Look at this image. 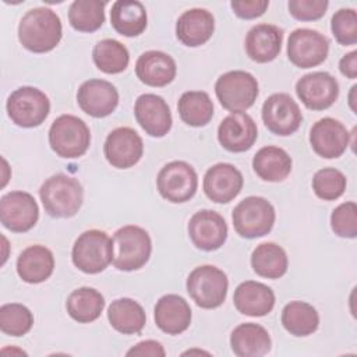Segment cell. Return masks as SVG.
<instances>
[{
    "label": "cell",
    "mask_w": 357,
    "mask_h": 357,
    "mask_svg": "<svg viewBox=\"0 0 357 357\" xmlns=\"http://www.w3.org/2000/svg\"><path fill=\"white\" fill-rule=\"evenodd\" d=\"M63 26L60 17L47 7L28 10L18 25V40L29 52L46 53L61 40Z\"/></svg>",
    "instance_id": "cell-1"
},
{
    "label": "cell",
    "mask_w": 357,
    "mask_h": 357,
    "mask_svg": "<svg viewBox=\"0 0 357 357\" xmlns=\"http://www.w3.org/2000/svg\"><path fill=\"white\" fill-rule=\"evenodd\" d=\"M39 197L47 215L71 218L78 213L82 205L84 190L77 178L59 173L40 185Z\"/></svg>",
    "instance_id": "cell-2"
},
{
    "label": "cell",
    "mask_w": 357,
    "mask_h": 357,
    "mask_svg": "<svg viewBox=\"0 0 357 357\" xmlns=\"http://www.w3.org/2000/svg\"><path fill=\"white\" fill-rule=\"evenodd\" d=\"M152 251L148 231L135 225L120 227L113 236V265L119 271H137L142 268Z\"/></svg>",
    "instance_id": "cell-3"
},
{
    "label": "cell",
    "mask_w": 357,
    "mask_h": 357,
    "mask_svg": "<svg viewBox=\"0 0 357 357\" xmlns=\"http://www.w3.org/2000/svg\"><path fill=\"white\" fill-rule=\"evenodd\" d=\"M71 258L84 273H99L113 262V238L98 229L86 230L75 240Z\"/></svg>",
    "instance_id": "cell-4"
},
{
    "label": "cell",
    "mask_w": 357,
    "mask_h": 357,
    "mask_svg": "<svg viewBox=\"0 0 357 357\" xmlns=\"http://www.w3.org/2000/svg\"><path fill=\"white\" fill-rule=\"evenodd\" d=\"M49 144L57 156L75 159L88 151L91 131L79 117L61 114L50 126Z\"/></svg>",
    "instance_id": "cell-5"
},
{
    "label": "cell",
    "mask_w": 357,
    "mask_h": 357,
    "mask_svg": "<svg viewBox=\"0 0 357 357\" xmlns=\"http://www.w3.org/2000/svg\"><path fill=\"white\" fill-rule=\"evenodd\" d=\"M275 208L262 197H247L240 201L231 213L234 230L240 237L257 238L266 236L275 223Z\"/></svg>",
    "instance_id": "cell-6"
},
{
    "label": "cell",
    "mask_w": 357,
    "mask_h": 357,
    "mask_svg": "<svg viewBox=\"0 0 357 357\" xmlns=\"http://www.w3.org/2000/svg\"><path fill=\"white\" fill-rule=\"evenodd\" d=\"M185 286L198 307L212 310L226 300L229 280L222 269L213 265H201L190 272Z\"/></svg>",
    "instance_id": "cell-7"
},
{
    "label": "cell",
    "mask_w": 357,
    "mask_h": 357,
    "mask_svg": "<svg viewBox=\"0 0 357 357\" xmlns=\"http://www.w3.org/2000/svg\"><path fill=\"white\" fill-rule=\"evenodd\" d=\"M257 78L243 70L227 71L222 74L215 84V93L220 105L231 112H244L250 109L258 96Z\"/></svg>",
    "instance_id": "cell-8"
},
{
    "label": "cell",
    "mask_w": 357,
    "mask_h": 357,
    "mask_svg": "<svg viewBox=\"0 0 357 357\" xmlns=\"http://www.w3.org/2000/svg\"><path fill=\"white\" fill-rule=\"evenodd\" d=\"M6 107L14 124L32 128L46 120L50 112V100L45 92L35 86H21L10 93Z\"/></svg>",
    "instance_id": "cell-9"
},
{
    "label": "cell",
    "mask_w": 357,
    "mask_h": 357,
    "mask_svg": "<svg viewBox=\"0 0 357 357\" xmlns=\"http://www.w3.org/2000/svg\"><path fill=\"white\" fill-rule=\"evenodd\" d=\"M156 185L165 199L173 204H181L191 199L197 192L198 176L190 163L173 160L159 170Z\"/></svg>",
    "instance_id": "cell-10"
},
{
    "label": "cell",
    "mask_w": 357,
    "mask_h": 357,
    "mask_svg": "<svg viewBox=\"0 0 357 357\" xmlns=\"http://www.w3.org/2000/svg\"><path fill=\"white\" fill-rule=\"evenodd\" d=\"M329 42L321 32L310 28L293 31L287 40V57L298 68H311L328 57Z\"/></svg>",
    "instance_id": "cell-11"
},
{
    "label": "cell",
    "mask_w": 357,
    "mask_h": 357,
    "mask_svg": "<svg viewBox=\"0 0 357 357\" xmlns=\"http://www.w3.org/2000/svg\"><path fill=\"white\" fill-rule=\"evenodd\" d=\"M261 116L265 127L280 137L296 132L303 121L298 105L284 92L271 95L262 105Z\"/></svg>",
    "instance_id": "cell-12"
},
{
    "label": "cell",
    "mask_w": 357,
    "mask_h": 357,
    "mask_svg": "<svg viewBox=\"0 0 357 357\" xmlns=\"http://www.w3.org/2000/svg\"><path fill=\"white\" fill-rule=\"evenodd\" d=\"M39 219V208L35 198L25 191H11L0 199L1 225L14 233L31 230Z\"/></svg>",
    "instance_id": "cell-13"
},
{
    "label": "cell",
    "mask_w": 357,
    "mask_h": 357,
    "mask_svg": "<svg viewBox=\"0 0 357 357\" xmlns=\"http://www.w3.org/2000/svg\"><path fill=\"white\" fill-rule=\"evenodd\" d=\"M296 93L303 105L311 110L331 107L339 96V84L326 71H314L303 75L296 84Z\"/></svg>",
    "instance_id": "cell-14"
},
{
    "label": "cell",
    "mask_w": 357,
    "mask_h": 357,
    "mask_svg": "<svg viewBox=\"0 0 357 357\" xmlns=\"http://www.w3.org/2000/svg\"><path fill=\"white\" fill-rule=\"evenodd\" d=\"M103 153L113 167L128 169L137 165L142 158L144 142L135 130L119 127L106 137Z\"/></svg>",
    "instance_id": "cell-15"
},
{
    "label": "cell",
    "mask_w": 357,
    "mask_h": 357,
    "mask_svg": "<svg viewBox=\"0 0 357 357\" xmlns=\"http://www.w3.org/2000/svg\"><path fill=\"white\" fill-rule=\"evenodd\" d=\"M188 236L202 251L219 250L227 238V225L223 216L211 209L195 212L188 222Z\"/></svg>",
    "instance_id": "cell-16"
},
{
    "label": "cell",
    "mask_w": 357,
    "mask_h": 357,
    "mask_svg": "<svg viewBox=\"0 0 357 357\" xmlns=\"http://www.w3.org/2000/svg\"><path fill=\"white\" fill-rule=\"evenodd\" d=\"M310 144L314 152L325 159H335L344 153L350 144L347 128L332 117H324L310 130Z\"/></svg>",
    "instance_id": "cell-17"
},
{
    "label": "cell",
    "mask_w": 357,
    "mask_h": 357,
    "mask_svg": "<svg viewBox=\"0 0 357 357\" xmlns=\"http://www.w3.org/2000/svg\"><path fill=\"white\" fill-rule=\"evenodd\" d=\"M134 114L141 128L151 137L162 138L172 128V113L166 100L155 93H144L137 98Z\"/></svg>",
    "instance_id": "cell-18"
},
{
    "label": "cell",
    "mask_w": 357,
    "mask_h": 357,
    "mask_svg": "<svg viewBox=\"0 0 357 357\" xmlns=\"http://www.w3.org/2000/svg\"><path fill=\"white\" fill-rule=\"evenodd\" d=\"M77 102L84 113L100 119L114 112L119 105V92L109 81L88 79L78 88Z\"/></svg>",
    "instance_id": "cell-19"
},
{
    "label": "cell",
    "mask_w": 357,
    "mask_h": 357,
    "mask_svg": "<svg viewBox=\"0 0 357 357\" xmlns=\"http://www.w3.org/2000/svg\"><path fill=\"white\" fill-rule=\"evenodd\" d=\"M243 184L241 172L230 163H216L204 176V192L216 204H227L234 199Z\"/></svg>",
    "instance_id": "cell-20"
},
{
    "label": "cell",
    "mask_w": 357,
    "mask_h": 357,
    "mask_svg": "<svg viewBox=\"0 0 357 357\" xmlns=\"http://www.w3.org/2000/svg\"><path fill=\"white\" fill-rule=\"evenodd\" d=\"M258 130L251 116L243 112L226 116L218 128V139L229 152H245L257 141Z\"/></svg>",
    "instance_id": "cell-21"
},
{
    "label": "cell",
    "mask_w": 357,
    "mask_h": 357,
    "mask_svg": "<svg viewBox=\"0 0 357 357\" xmlns=\"http://www.w3.org/2000/svg\"><path fill=\"white\" fill-rule=\"evenodd\" d=\"M283 31L271 24L254 25L245 36V53L257 63H269L275 60L282 49Z\"/></svg>",
    "instance_id": "cell-22"
},
{
    "label": "cell",
    "mask_w": 357,
    "mask_h": 357,
    "mask_svg": "<svg viewBox=\"0 0 357 357\" xmlns=\"http://www.w3.org/2000/svg\"><path fill=\"white\" fill-rule=\"evenodd\" d=\"M156 326L167 335H180L191 324V308L185 298L177 294L160 297L153 310Z\"/></svg>",
    "instance_id": "cell-23"
},
{
    "label": "cell",
    "mask_w": 357,
    "mask_h": 357,
    "mask_svg": "<svg viewBox=\"0 0 357 357\" xmlns=\"http://www.w3.org/2000/svg\"><path fill=\"white\" fill-rule=\"evenodd\" d=\"M215 31V18L205 8H191L184 11L176 22L177 39L190 47L206 43Z\"/></svg>",
    "instance_id": "cell-24"
},
{
    "label": "cell",
    "mask_w": 357,
    "mask_h": 357,
    "mask_svg": "<svg viewBox=\"0 0 357 357\" xmlns=\"http://www.w3.org/2000/svg\"><path fill=\"white\" fill-rule=\"evenodd\" d=\"M174 59L160 50L144 52L135 63V74L141 82L149 86H166L176 78Z\"/></svg>",
    "instance_id": "cell-25"
},
{
    "label": "cell",
    "mask_w": 357,
    "mask_h": 357,
    "mask_svg": "<svg viewBox=\"0 0 357 357\" xmlns=\"http://www.w3.org/2000/svg\"><path fill=\"white\" fill-rule=\"evenodd\" d=\"M233 303L243 315L264 317L269 314L275 305V293L269 286L261 282L245 280L236 287Z\"/></svg>",
    "instance_id": "cell-26"
},
{
    "label": "cell",
    "mask_w": 357,
    "mask_h": 357,
    "mask_svg": "<svg viewBox=\"0 0 357 357\" xmlns=\"http://www.w3.org/2000/svg\"><path fill=\"white\" fill-rule=\"evenodd\" d=\"M54 269L53 252L45 245H29L17 258L18 276L31 284L49 279Z\"/></svg>",
    "instance_id": "cell-27"
},
{
    "label": "cell",
    "mask_w": 357,
    "mask_h": 357,
    "mask_svg": "<svg viewBox=\"0 0 357 357\" xmlns=\"http://www.w3.org/2000/svg\"><path fill=\"white\" fill-rule=\"evenodd\" d=\"M230 346L238 357H261L269 353L272 342L268 331L259 324L245 322L236 326L230 335Z\"/></svg>",
    "instance_id": "cell-28"
},
{
    "label": "cell",
    "mask_w": 357,
    "mask_h": 357,
    "mask_svg": "<svg viewBox=\"0 0 357 357\" xmlns=\"http://www.w3.org/2000/svg\"><path fill=\"white\" fill-rule=\"evenodd\" d=\"M146 10L137 0H117L110 10L112 26L123 36L132 38L141 35L146 28Z\"/></svg>",
    "instance_id": "cell-29"
},
{
    "label": "cell",
    "mask_w": 357,
    "mask_h": 357,
    "mask_svg": "<svg viewBox=\"0 0 357 357\" xmlns=\"http://www.w3.org/2000/svg\"><path fill=\"white\" fill-rule=\"evenodd\" d=\"M291 158L279 146H264L252 159V169L264 181H283L291 172Z\"/></svg>",
    "instance_id": "cell-30"
},
{
    "label": "cell",
    "mask_w": 357,
    "mask_h": 357,
    "mask_svg": "<svg viewBox=\"0 0 357 357\" xmlns=\"http://www.w3.org/2000/svg\"><path fill=\"white\" fill-rule=\"evenodd\" d=\"M107 319L117 332L123 335H134L142 331L146 315L139 303L132 298L123 297L112 301L107 308Z\"/></svg>",
    "instance_id": "cell-31"
},
{
    "label": "cell",
    "mask_w": 357,
    "mask_h": 357,
    "mask_svg": "<svg viewBox=\"0 0 357 357\" xmlns=\"http://www.w3.org/2000/svg\"><path fill=\"white\" fill-rule=\"evenodd\" d=\"M287 254L275 243H262L251 254V266L262 278L279 279L287 272Z\"/></svg>",
    "instance_id": "cell-32"
},
{
    "label": "cell",
    "mask_w": 357,
    "mask_h": 357,
    "mask_svg": "<svg viewBox=\"0 0 357 357\" xmlns=\"http://www.w3.org/2000/svg\"><path fill=\"white\" fill-rule=\"evenodd\" d=\"M66 307L68 315L74 321L79 324H89L100 317L105 308V298L92 287H79L70 293Z\"/></svg>",
    "instance_id": "cell-33"
},
{
    "label": "cell",
    "mask_w": 357,
    "mask_h": 357,
    "mask_svg": "<svg viewBox=\"0 0 357 357\" xmlns=\"http://www.w3.org/2000/svg\"><path fill=\"white\" fill-rule=\"evenodd\" d=\"M282 325L293 336H308L318 329L319 315L305 301H290L282 310Z\"/></svg>",
    "instance_id": "cell-34"
},
{
    "label": "cell",
    "mask_w": 357,
    "mask_h": 357,
    "mask_svg": "<svg viewBox=\"0 0 357 357\" xmlns=\"http://www.w3.org/2000/svg\"><path fill=\"white\" fill-rule=\"evenodd\" d=\"M180 119L191 127L206 126L213 116V103L204 91H187L177 103Z\"/></svg>",
    "instance_id": "cell-35"
},
{
    "label": "cell",
    "mask_w": 357,
    "mask_h": 357,
    "mask_svg": "<svg viewBox=\"0 0 357 357\" xmlns=\"http://www.w3.org/2000/svg\"><path fill=\"white\" fill-rule=\"evenodd\" d=\"M95 66L106 74H119L128 67L130 54L127 47L116 39H102L92 50Z\"/></svg>",
    "instance_id": "cell-36"
},
{
    "label": "cell",
    "mask_w": 357,
    "mask_h": 357,
    "mask_svg": "<svg viewBox=\"0 0 357 357\" xmlns=\"http://www.w3.org/2000/svg\"><path fill=\"white\" fill-rule=\"evenodd\" d=\"M105 1L75 0L68 10V21L75 31L93 32L105 22Z\"/></svg>",
    "instance_id": "cell-37"
},
{
    "label": "cell",
    "mask_w": 357,
    "mask_h": 357,
    "mask_svg": "<svg viewBox=\"0 0 357 357\" xmlns=\"http://www.w3.org/2000/svg\"><path fill=\"white\" fill-rule=\"evenodd\" d=\"M33 315L28 307L18 303H8L0 307V329L10 336H22L31 331Z\"/></svg>",
    "instance_id": "cell-38"
},
{
    "label": "cell",
    "mask_w": 357,
    "mask_h": 357,
    "mask_svg": "<svg viewBox=\"0 0 357 357\" xmlns=\"http://www.w3.org/2000/svg\"><path fill=\"white\" fill-rule=\"evenodd\" d=\"M346 176L335 167H324L312 177V190L324 201H333L343 195L346 190Z\"/></svg>",
    "instance_id": "cell-39"
},
{
    "label": "cell",
    "mask_w": 357,
    "mask_h": 357,
    "mask_svg": "<svg viewBox=\"0 0 357 357\" xmlns=\"http://www.w3.org/2000/svg\"><path fill=\"white\" fill-rule=\"evenodd\" d=\"M331 29L343 46H350L357 42V13L354 8H340L331 20Z\"/></svg>",
    "instance_id": "cell-40"
},
{
    "label": "cell",
    "mask_w": 357,
    "mask_h": 357,
    "mask_svg": "<svg viewBox=\"0 0 357 357\" xmlns=\"http://www.w3.org/2000/svg\"><path fill=\"white\" fill-rule=\"evenodd\" d=\"M331 227L333 233L343 238L357 236V205L353 201L336 206L331 215Z\"/></svg>",
    "instance_id": "cell-41"
},
{
    "label": "cell",
    "mask_w": 357,
    "mask_h": 357,
    "mask_svg": "<svg viewBox=\"0 0 357 357\" xmlns=\"http://www.w3.org/2000/svg\"><path fill=\"white\" fill-rule=\"evenodd\" d=\"M329 3L326 0H290L289 13L298 21H315L325 15Z\"/></svg>",
    "instance_id": "cell-42"
},
{
    "label": "cell",
    "mask_w": 357,
    "mask_h": 357,
    "mask_svg": "<svg viewBox=\"0 0 357 357\" xmlns=\"http://www.w3.org/2000/svg\"><path fill=\"white\" fill-rule=\"evenodd\" d=\"M233 13L244 20H252L261 17L268 6V0H233L230 3Z\"/></svg>",
    "instance_id": "cell-43"
},
{
    "label": "cell",
    "mask_w": 357,
    "mask_h": 357,
    "mask_svg": "<svg viewBox=\"0 0 357 357\" xmlns=\"http://www.w3.org/2000/svg\"><path fill=\"white\" fill-rule=\"evenodd\" d=\"M127 356H151V357H165L166 351L163 346L156 340H142L137 343L127 351Z\"/></svg>",
    "instance_id": "cell-44"
},
{
    "label": "cell",
    "mask_w": 357,
    "mask_h": 357,
    "mask_svg": "<svg viewBox=\"0 0 357 357\" xmlns=\"http://www.w3.org/2000/svg\"><path fill=\"white\" fill-rule=\"evenodd\" d=\"M339 70L344 77L350 79H354L357 77V52L356 50L344 54L340 59Z\"/></svg>",
    "instance_id": "cell-45"
}]
</instances>
